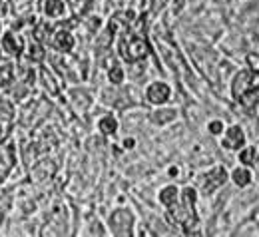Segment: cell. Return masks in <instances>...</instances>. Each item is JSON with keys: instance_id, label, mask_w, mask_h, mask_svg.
Listing matches in <instances>:
<instances>
[{"instance_id": "cell-1", "label": "cell", "mask_w": 259, "mask_h": 237, "mask_svg": "<svg viewBox=\"0 0 259 237\" xmlns=\"http://www.w3.org/2000/svg\"><path fill=\"white\" fill-rule=\"evenodd\" d=\"M120 54L126 62H140L148 56V44L142 36L130 34L120 42Z\"/></svg>"}, {"instance_id": "cell-2", "label": "cell", "mask_w": 259, "mask_h": 237, "mask_svg": "<svg viewBox=\"0 0 259 237\" xmlns=\"http://www.w3.org/2000/svg\"><path fill=\"white\" fill-rule=\"evenodd\" d=\"M132 225H134V215L130 209H116L110 215V227L114 235H130L132 233Z\"/></svg>"}, {"instance_id": "cell-3", "label": "cell", "mask_w": 259, "mask_h": 237, "mask_svg": "<svg viewBox=\"0 0 259 237\" xmlns=\"http://www.w3.org/2000/svg\"><path fill=\"white\" fill-rule=\"evenodd\" d=\"M146 98H148L150 104L162 106V104H165V102L171 98V90H169V86L163 84V82H154V84H150V88L146 90Z\"/></svg>"}, {"instance_id": "cell-4", "label": "cell", "mask_w": 259, "mask_h": 237, "mask_svg": "<svg viewBox=\"0 0 259 237\" xmlns=\"http://www.w3.org/2000/svg\"><path fill=\"white\" fill-rule=\"evenodd\" d=\"M22 48H24V42H22L20 34L12 32V30L2 34V50L4 52H8L10 56H20Z\"/></svg>"}, {"instance_id": "cell-5", "label": "cell", "mask_w": 259, "mask_h": 237, "mask_svg": "<svg viewBox=\"0 0 259 237\" xmlns=\"http://www.w3.org/2000/svg\"><path fill=\"white\" fill-rule=\"evenodd\" d=\"M243 144H245L243 130L239 126H229L226 135H224V139H222V146L226 150H239V148H243Z\"/></svg>"}, {"instance_id": "cell-6", "label": "cell", "mask_w": 259, "mask_h": 237, "mask_svg": "<svg viewBox=\"0 0 259 237\" xmlns=\"http://www.w3.org/2000/svg\"><path fill=\"white\" fill-rule=\"evenodd\" d=\"M16 164V150L14 144H2L0 146V175H6Z\"/></svg>"}, {"instance_id": "cell-7", "label": "cell", "mask_w": 259, "mask_h": 237, "mask_svg": "<svg viewBox=\"0 0 259 237\" xmlns=\"http://www.w3.org/2000/svg\"><path fill=\"white\" fill-rule=\"evenodd\" d=\"M227 179V171L224 168H213L209 173H207V177L203 179V192L205 194H209V192H213L215 187H220V185H224Z\"/></svg>"}, {"instance_id": "cell-8", "label": "cell", "mask_w": 259, "mask_h": 237, "mask_svg": "<svg viewBox=\"0 0 259 237\" xmlns=\"http://www.w3.org/2000/svg\"><path fill=\"white\" fill-rule=\"evenodd\" d=\"M44 14L48 18H62V16H66L64 0H46L44 2Z\"/></svg>"}, {"instance_id": "cell-9", "label": "cell", "mask_w": 259, "mask_h": 237, "mask_svg": "<svg viewBox=\"0 0 259 237\" xmlns=\"http://www.w3.org/2000/svg\"><path fill=\"white\" fill-rule=\"evenodd\" d=\"M54 44H56V48L58 50H62V52H70L72 48H74V36L68 32V30H58L56 36H54Z\"/></svg>"}, {"instance_id": "cell-10", "label": "cell", "mask_w": 259, "mask_h": 237, "mask_svg": "<svg viewBox=\"0 0 259 237\" xmlns=\"http://www.w3.org/2000/svg\"><path fill=\"white\" fill-rule=\"evenodd\" d=\"M98 128H100V132L104 135H114L118 132V122H116V118L114 116H104V118H100V122H98Z\"/></svg>"}, {"instance_id": "cell-11", "label": "cell", "mask_w": 259, "mask_h": 237, "mask_svg": "<svg viewBox=\"0 0 259 237\" xmlns=\"http://www.w3.org/2000/svg\"><path fill=\"white\" fill-rule=\"evenodd\" d=\"M178 196H180V189L176 185H167V187H163L162 192H160V203L171 207V205H176V202H178Z\"/></svg>"}, {"instance_id": "cell-12", "label": "cell", "mask_w": 259, "mask_h": 237, "mask_svg": "<svg viewBox=\"0 0 259 237\" xmlns=\"http://www.w3.org/2000/svg\"><path fill=\"white\" fill-rule=\"evenodd\" d=\"M231 179L235 181V185L245 187V185H249V183H251V173H249L245 168H237V169H233Z\"/></svg>"}, {"instance_id": "cell-13", "label": "cell", "mask_w": 259, "mask_h": 237, "mask_svg": "<svg viewBox=\"0 0 259 237\" xmlns=\"http://www.w3.org/2000/svg\"><path fill=\"white\" fill-rule=\"evenodd\" d=\"M14 80V66L10 62H0V84H10Z\"/></svg>"}, {"instance_id": "cell-14", "label": "cell", "mask_w": 259, "mask_h": 237, "mask_svg": "<svg viewBox=\"0 0 259 237\" xmlns=\"http://www.w3.org/2000/svg\"><path fill=\"white\" fill-rule=\"evenodd\" d=\"M42 82H44V88L50 92V94H58V84L54 82V78H52V74L48 72V68H42Z\"/></svg>"}, {"instance_id": "cell-15", "label": "cell", "mask_w": 259, "mask_h": 237, "mask_svg": "<svg viewBox=\"0 0 259 237\" xmlns=\"http://www.w3.org/2000/svg\"><path fill=\"white\" fill-rule=\"evenodd\" d=\"M28 56H30L32 62H40V60L44 58V48H42L38 42H34V44L28 46Z\"/></svg>"}, {"instance_id": "cell-16", "label": "cell", "mask_w": 259, "mask_h": 237, "mask_svg": "<svg viewBox=\"0 0 259 237\" xmlns=\"http://www.w3.org/2000/svg\"><path fill=\"white\" fill-rule=\"evenodd\" d=\"M253 158H255V148H245V150L239 152V160H241V164H245V166L255 164Z\"/></svg>"}, {"instance_id": "cell-17", "label": "cell", "mask_w": 259, "mask_h": 237, "mask_svg": "<svg viewBox=\"0 0 259 237\" xmlns=\"http://www.w3.org/2000/svg\"><path fill=\"white\" fill-rule=\"evenodd\" d=\"M108 78H110L112 84H122V80H124V70L120 66H112L110 72H108Z\"/></svg>"}, {"instance_id": "cell-18", "label": "cell", "mask_w": 259, "mask_h": 237, "mask_svg": "<svg viewBox=\"0 0 259 237\" xmlns=\"http://www.w3.org/2000/svg\"><path fill=\"white\" fill-rule=\"evenodd\" d=\"M12 118V106L8 102H0V120H10Z\"/></svg>"}, {"instance_id": "cell-19", "label": "cell", "mask_w": 259, "mask_h": 237, "mask_svg": "<svg viewBox=\"0 0 259 237\" xmlns=\"http://www.w3.org/2000/svg\"><path fill=\"white\" fill-rule=\"evenodd\" d=\"M174 116H176V112H174V110H163V114H154V120L162 124V122H167V120H171Z\"/></svg>"}, {"instance_id": "cell-20", "label": "cell", "mask_w": 259, "mask_h": 237, "mask_svg": "<svg viewBox=\"0 0 259 237\" xmlns=\"http://www.w3.org/2000/svg\"><path fill=\"white\" fill-rule=\"evenodd\" d=\"M209 134H213V135H220V134H224V122H220V120H215V122H211L209 126Z\"/></svg>"}, {"instance_id": "cell-21", "label": "cell", "mask_w": 259, "mask_h": 237, "mask_svg": "<svg viewBox=\"0 0 259 237\" xmlns=\"http://www.w3.org/2000/svg\"><path fill=\"white\" fill-rule=\"evenodd\" d=\"M165 2H167V0H152V12L162 10L163 6H165Z\"/></svg>"}, {"instance_id": "cell-22", "label": "cell", "mask_w": 259, "mask_h": 237, "mask_svg": "<svg viewBox=\"0 0 259 237\" xmlns=\"http://www.w3.org/2000/svg\"><path fill=\"white\" fill-rule=\"evenodd\" d=\"M247 60H249V64H251V70L259 72V56H253V54H251Z\"/></svg>"}, {"instance_id": "cell-23", "label": "cell", "mask_w": 259, "mask_h": 237, "mask_svg": "<svg viewBox=\"0 0 259 237\" xmlns=\"http://www.w3.org/2000/svg\"><path fill=\"white\" fill-rule=\"evenodd\" d=\"M134 146H136V139H134V137H126V139H124V148H126V150H132Z\"/></svg>"}, {"instance_id": "cell-24", "label": "cell", "mask_w": 259, "mask_h": 237, "mask_svg": "<svg viewBox=\"0 0 259 237\" xmlns=\"http://www.w3.org/2000/svg\"><path fill=\"white\" fill-rule=\"evenodd\" d=\"M4 134H6V128H4V120H0V139L4 137Z\"/></svg>"}, {"instance_id": "cell-25", "label": "cell", "mask_w": 259, "mask_h": 237, "mask_svg": "<svg viewBox=\"0 0 259 237\" xmlns=\"http://www.w3.org/2000/svg\"><path fill=\"white\" fill-rule=\"evenodd\" d=\"M0 32H2V26H0Z\"/></svg>"}]
</instances>
